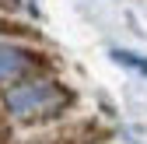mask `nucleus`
<instances>
[{
  "label": "nucleus",
  "mask_w": 147,
  "mask_h": 144,
  "mask_svg": "<svg viewBox=\"0 0 147 144\" xmlns=\"http://www.w3.org/2000/svg\"><path fill=\"white\" fill-rule=\"evenodd\" d=\"M42 53L35 49H25V46H11V42H0V84L4 81H18L32 74V70L42 67Z\"/></svg>",
  "instance_id": "nucleus-2"
},
{
  "label": "nucleus",
  "mask_w": 147,
  "mask_h": 144,
  "mask_svg": "<svg viewBox=\"0 0 147 144\" xmlns=\"http://www.w3.org/2000/svg\"><path fill=\"white\" fill-rule=\"evenodd\" d=\"M112 60H116V63H123V67L140 70V74H147V60H144V56H137V53H130V49H112Z\"/></svg>",
  "instance_id": "nucleus-3"
},
{
  "label": "nucleus",
  "mask_w": 147,
  "mask_h": 144,
  "mask_svg": "<svg viewBox=\"0 0 147 144\" xmlns=\"http://www.w3.org/2000/svg\"><path fill=\"white\" fill-rule=\"evenodd\" d=\"M63 102H70V92L53 81H25L7 92V109L21 120H46L63 109Z\"/></svg>",
  "instance_id": "nucleus-1"
}]
</instances>
